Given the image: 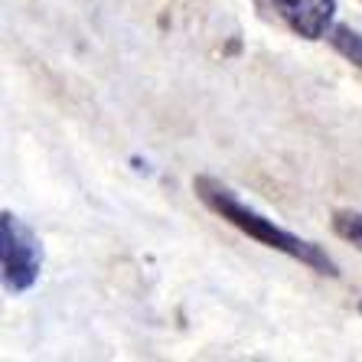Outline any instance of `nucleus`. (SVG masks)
<instances>
[{
    "mask_svg": "<svg viewBox=\"0 0 362 362\" xmlns=\"http://www.w3.org/2000/svg\"><path fill=\"white\" fill-rule=\"evenodd\" d=\"M193 189H196V196L219 216V219H226L228 226L238 228L242 235L255 238V242L264 245V248H274V252H281V255H287V258H294V262L307 264V268L317 271V274H327V278H337L339 274L337 262L323 252L320 245H313V242H307V238L294 235V232H287V228L274 226V219H268V216H262V212H255L252 206L238 199L226 183H219V180H212V177H196Z\"/></svg>",
    "mask_w": 362,
    "mask_h": 362,
    "instance_id": "nucleus-1",
    "label": "nucleus"
},
{
    "mask_svg": "<svg viewBox=\"0 0 362 362\" xmlns=\"http://www.w3.org/2000/svg\"><path fill=\"white\" fill-rule=\"evenodd\" d=\"M0 268H4V287L10 294H23L40 281L42 245L33 228L20 222L13 212H0Z\"/></svg>",
    "mask_w": 362,
    "mask_h": 362,
    "instance_id": "nucleus-2",
    "label": "nucleus"
},
{
    "mask_svg": "<svg viewBox=\"0 0 362 362\" xmlns=\"http://www.w3.org/2000/svg\"><path fill=\"white\" fill-rule=\"evenodd\" d=\"M284 23L303 40H320L337 17V0H271Z\"/></svg>",
    "mask_w": 362,
    "mask_h": 362,
    "instance_id": "nucleus-3",
    "label": "nucleus"
},
{
    "mask_svg": "<svg viewBox=\"0 0 362 362\" xmlns=\"http://www.w3.org/2000/svg\"><path fill=\"white\" fill-rule=\"evenodd\" d=\"M327 40L343 59H349L356 69H362V33L359 30H353V26H346V23H333Z\"/></svg>",
    "mask_w": 362,
    "mask_h": 362,
    "instance_id": "nucleus-4",
    "label": "nucleus"
},
{
    "mask_svg": "<svg viewBox=\"0 0 362 362\" xmlns=\"http://www.w3.org/2000/svg\"><path fill=\"white\" fill-rule=\"evenodd\" d=\"M333 232L362 248V212H337L333 216Z\"/></svg>",
    "mask_w": 362,
    "mask_h": 362,
    "instance_id": "nucleus-5",
    "label": "nucleus"
},
{
    "mask_svg": "<svg viewBox=\"0 0 362 362\" xmlns=\"http://www.w3.org/2000/svg\"><path fill=\"white\" fill-rule=\"evenodd\" d=\"M359 313H362V300H359Z\"/></svg>",
    "mask_w": 362,
    "mask_h": 362,
    "instance_id": "nucleus-6",
    "label": "nucleus"
}]
</instances>
